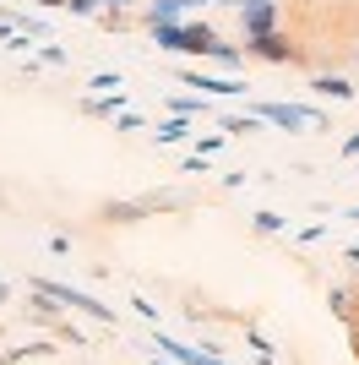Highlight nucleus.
I'll use <instances>...</instances> for the list:
<instances>
[{
	"instance_id": "f257e3e1",
	"label": "nucleus",
	"mask_w": 359,
	"mask_h": 365,
	"mask_svg": "<svg viewBox=\"0 0 359 365\" xmlns=\"http://www.w3.org/2000/svg\"><path fill=\"white\" fill-rule=\"evenodd\" d=\"M152 44L169 49V55H202V61H218L224 55V38H218V28H207V22H164V28H152Z\"/></svg>"
},
{
	"instance_id": "f03ea898",
	"label": "nucleus",
	"mask_w": 359,
	"mask_h": 365,
	"mask_svg": "<svg viewBox=\"0 0 359 365\" xmlns=\"http://www.w3.org/2000/svg\"><path fill=\"white\" fill-rule=\"evenodd\" d=\"M256 115L267 125H283V131H327V115L321 109H305V104H256Z\"/></svg>"
},
{
	"instance_id": "7ed1b4c3",
	"label": "nucleus",
	"mask_w": 359,
	"mask_h": 365,
	"mask_svg": "<svg viewBox=\"0 0 359 365\" xmlns=\"http://www.w3.org/2000/svg\"><path fill=\"white\" fill-rule=\"evenodd\" d=\"M33 289H44V294H55L60 305H71V311H82V317H93V322H109V327H115V305L93 300V294L71 289V284H55V278H33Z\"/></svg>"
},
{
	"instance_id": "20e7f679",
	"label": "nucleus",
	"mask_w": 359,
	"mask_h": 365,
	"mask_svg": "<svg viewBox=\"0 0 359 365\" xmlns=\"http://www.w3.org/2000/svg\"><path fill=\"white\" fill-rule=\"evenodd\" d=\"M245 61H267V66H294V61H299V49H294V38H288V33L278 28V33H261V38H245Z\"/></svg>"
},
{
	"instance_id": "39448f33",
	"label": "nucleus",
	"mask_w": 359,
	"mask_h": 365,
	"mask_svg": "<svg viewBox=\"0 0 359 365\" xmlns=\"http://www.w3.org/2000/svg\"><path fill=\"white\" fill-rule=\"evenodd\" d=\"M278 11H283V0H251V6H239V33L245 38L278 33Z\"/></svg>"
},
{
	"instance_id": "423d86ee",
	"label": "nucleus",
	"mask_w": 359,
	"mask_h": 365,
	"mask_svg": "<svg viewBox=\"0 0 359 365\" xmlns=\"http://www.w3.org/2000/svg\"><path fill=\"white\" fill-rule=\"evenodd\" d=\"M180 82H185V88H202L207 98H239V93H245V82H234V76H212V71H202V66H185Z\"/></svg>"
},
{
	"instance_id": "0eeeda50",
	"label": "nucleus",
	"mask_w": 359,
	"mask_h": 365,
	"mask_svg": "<svg viewBox=\"0 0 359 365\" xmlns=\"http://www.w3.org/2000/svg\"><path fill=\"white\" fill-rule=\"evenodd\" d=\"M28 317H33V322H44V327L71 333V322H60V300H55V294H44V289H33V284H28ZM71 338H76V333H71Z\"/></svg>"
},
{
	"instance_id": "6e6552de",
	"label": "nucleus",
	"mask_w": 359,
	"mask_h": 365,
	"mask_svg": "<svg viewBox=\"0 0 359 365\" xmlns=\"http://www.w3.org/2000/svg\"><path fill=\"white\" fill-rule=\"evenodd\" d=\"M196 0H147V11H142V28H164V22H180V16L191 11Z\"/></svg>"
},
{
	"instance_id": "1a4fd4ad",
	"label": "nucleus",
	"mask_w": 359,
	"mask_h": 365,
	"mask_svg": "<svg viewBox=\"0 0 359 365\" xmlns=\"http://www.w3.org/2000/svg\"><path fill=\"white\" fill-rule=\"evenodd\" d=\"M311 93H321V98H354V82H348V76H338V71H332V76H311Z\"/></svg>"
},
{
	"instance_id": "9d476101",
	"label": "nucleus",
	"mask_w": 359,
	"mask_h": 365,
	"mask_svg": "<svg viewBox=\"0 0 359 365\" xmlns=\"http://www.w3.org/2000/svg\"><path fill=\"white\" fill-rule=\"evenodd\" d=\"M120 104H125V88L120 93H93V98H82V115H109V120H115Z\"/></svg>"
},
{
	"instance_id": "9b49d317",
	"label": "nucleus",
	"mask_w": 359,
	"mask_h": 365,
	"mask_svg": "<svg viewBox=\"0 0 359 365\" xmlns=\"http://www.w3.org/2000/svg\"><path fill=\"white\" fill-rule=\"evenodd\" d=\"M104 218L109 224H136V218H147V202H109Z\"/></svg>"
},
{
	"instance_id": "f8f14e48",
	"label": "nucleus",
	"mask_w": 359,
	"mask_h": 365,
	"mask_svg": "<svg viewBox=\"0 0 359 365\" xmlns=\"http://www.w3.org/2000/svg\"><path fill=\"white\" fill-rule=\"evenodd\" d=\"M251 131H261V115H256V109L229 115V120H224V137H251Z\"/></svg>"
},
{
	"instance_id": "ddd939ff",
	"label": "nucleus",
	"mask_w": 359,
	"mask_h": 365,
	"mask_svg": "<svg viewBox=\"0 0 359 365\" xmlns=\"http://www.w3.org/2000/svg\"><path fill=\"white\" fill-rule=\"evenodd\" d=\"M191 137V115H169V120H158V142H185Z\"/></svg>"
},
{
	"instance_id": "4468645a",
	"label": "nucleus",
	"mask_w": 359,
	"mask_h": 365,
	"mask_svg": "<svg viewBox=\"0 0 359 365\" xmlns=\"http://www.w3.org/2000/svg\"><path fill=\"white\" fill-rule=\"evenodd\" d=\"M169 109H175V115H207V93H196V98H169Z\"/></svg>"
},
{
	"instance_id": "2eb2a0df",
	"label": "nucleus",
	"mask_w": 359,
	"mask_h": 365,
	"mask_svg": "<svg viewBox=\"0 0 359 365\" xmlns=\"http://www.w3.org/2000/svg\"><path fill=\"white\" fill-rule=\"evenodd\" d=\"M327 305H332V317H338V322H354V305H348V289H332V294H327Z\"/></svg>"
},
{
	"instance_id": "dca6fc26",
	"label": "nucleus",
	"mask_w": 359,
	"mask_h": 365,
	"mask_svg": "<svg viewBox=\"0 0 359 365\" xmlns=\"http://www.w3.org/2000/svg\"><path fill=\"white\" fill-rule=\"evenodd\" d=\"M283 224H288L283 213H256V229H261V235H278Z\"/></svg>"
},
{
	"instance_id": "f3484780",
	"label": "nucleus",
	"mask_w": 359,
	"mask_h": 365,
	"mask_svg": "<svg viewBox=\"0 0 359 365\" xmlns=\"http://www.w3.org/2000/svg\"><path fill=\"white\" fill-rule=\"evenodd\" d=\"M115 131H142V115H131V109H120V115H115Z\"/></svg>"
},
{
	"instance_id": "a211bd4d",
	"label": "nucleus",
	"mask_w": 359,
	"mask_h": 365,
	"mask_svg": "<svg viewBox=\"0 0 359 365\" xmlns=\"http://www.w3.org/2000/svg\"><path fill=\"white\" fill-rule=\"evenodd\" d=\"M88 88H98V93H120V76H109V71H104V76H93Z\"/></svg>"
},
{
	"instance_id": "6ab92c4d",
	"label": "nucleus",
	"mask_w": 359,
	"mask_h": 365,
	"mask_svg": "<svg viewBox=\"0 0 359 365\" xmlns=\"http://www.w3.org/2000/svg\"><path fill=\"white\" fill-rule=\"evenodd\" d=\"M224 142H229V137H224V131H218V137H207V142H202V148H196V153H202V158H212V153L224 148Z\"/></svg>"
},
{
	"instance_id": "aec40b11",
	"label": "nucleus",
	"mask_w": 359,
	"mask_h": 365,
	"mask_svg": "<svg viewBox=\"0 0 359 365\" xmlns=\"http://www.w3.org/2000/svg\"><path fill=\"white\" fill-rule=\"evenodd\" d=\"M343 158H359V131H348V142H343Z\"/></svg>"
},
{
	"instance_id": "412c9836",
	"label": "nucleus",
	"mask_w": 359,
	"mask_h": 365,
	"mask_svg": "<svg viewBox=\"0 0 359 365\" xmlns=\"http://www.w3.org/2000/svg\"><path fill=\"white\" fill-rule=\"evenodd\" d=\"M33 6H44V11H66V0H33Z\"/></svg>"
},
{
	"instance_id": "4be33fe9",
	"label": "nucleus",
	"mask_w": 359,
	"mask_h": 365,
	"mask_svg": "<svg viewBox=\"0 0 359 365\" xmlns=\"http://www.w3.org/2000/svg\"><path fill=\"white\" fill-rule=\"evenodd\" d=\"M6 300H11V289H6V284H0V305H6Z\"/></svg>"
},
{
	"instance_id": "5701e85b",
	"label": "nucleus",
	"mask_w": 359,
	"mask_h": 365,
	"mask_svg": "<svg viewBox=\"0 0 359 365\" xmlns=\"http://www.w3.org/2000/svg\"><path fill=\"white\" fill-rule=\"evenodd\" d=\"M343 218H354V224H359V207H348V213H343Z\"/></svg>"
},
{
	"instance_id": "b1692460",
	"label": "nucleus",
	"mask_w": 359,
	"mask_h": 365,
	"mask_svg": "<svg viewBox=\"0 0 359 365\" xmlns=\"http://www.w3.org/2000/svg\"><path fill=\"white\" fill-rule=\"evenodd\" d=\"M229 6H234V11H239V6H251V0H229Z\"/></svg>"
},
{
	"instance_id": "393cba45",
	"label": "nucleus",
	"mask_w": 359,
	"mask_h": 365,
	"mask_svg": "<svg viewBox=\"0 0 359 365\" xmlns=\"http://www.w3.org/2000/svg\"><path fill=\"white\" fill-rule=\"evenodd\" d=\"M0 22H6V11H0Z\"/></svg>"
},
{
	"instance_id": "a878e982",
	"label": "nucleus",
	"mask_w": 359,
	"mask_h": 365,
	"mask_svg": "<svg viewBox=\"0 0 359 365\" xmlns=\"http://www.w3.org/2000/svg\"><path fill=\"white\" fill-rule=\"evenodd\" d=\"M0 365H11V360H0Z\"/></svg>"
}]
</instances>
